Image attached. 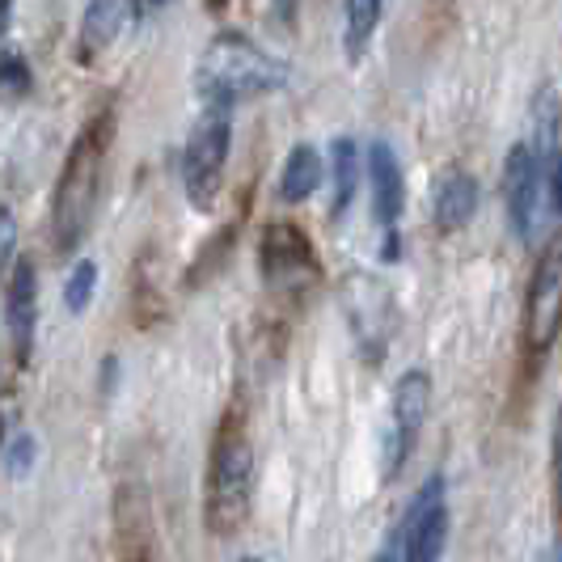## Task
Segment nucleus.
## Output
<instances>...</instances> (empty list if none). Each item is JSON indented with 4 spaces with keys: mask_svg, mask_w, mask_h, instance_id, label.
Here are the masks:
<instances>
[{
    "mask_svg": "<svg viewBox=\"0 0 562 562\" xmlns=\"http://www.w3.org/2000/svg\"><path fill=\"white\" fill-rule=\"evenodd\" d=\"M157 4H169V0H140V9H157Z\"/></svg>",
    "mask_w": 562,
    "mask_h": 562,
    "instance_id": "obj_23",
    "label": "nucleus"
},
{
    "mask_svg": "<svg viewBox=\"0 0 562 562\" xmlns=\"http://www.w3.org/2000/svg\"><path fill=\"white\" fill-rule=\"evenodd\" d=\"M271 9H276V18H280L283 26H292L296 13H301V0H271Z\"/></svg>",
    "mask_w": 562,
    "mask_h": 562,
    "instance_id": "obj_21",
    "label": "nucleus"
},
{
    "mask_svg": "<svg viewBox=\"0 0 562 562\" xmlns=\"http://www.w3.org/2000/svg\"><path fill=\"white\" fill-rule=\"evenodd\" d=\"M13 250H18V221H13V212L0 203V271L13 262Z\"/></svg>",
    "mask_w": 562,
    "mask_h": 562,
    "instance_id": "obj_18",
    "label": "nucleus"
},
{
    "mask_svg": "<svg viewBox=\"0 0 562 562\" xmlns=\"http://www.w3.org/2000/svg\"><path fill=\"white\" fill-rule=\"evenodd\" d=\"M262 276L271 283H296L313 276L310 237L292 225H271L262 233Z\"/></svg>",
    "mask_w": 562,
    "mask_h": 562,
    "instance_id": "obj_10",
    "label": "nucleus"
},
{
    "mask_svg": "<svg viewBox=\"0 0 562 562\" xmlns=\"http://www.w3.org/2000/svg\"><path fill=\"white\" fill-rule=\"evenodd\" d=\"M330 173H335V216H342L351 207V195H356V182H360V148L356 140H335L330 148Z\"/></svg>",
    "mask_w": 562,
    "mask_h": 562,
    "instance_id": "obj_16",
    "label": "nucleus"
},
{
    "mask_svg": "<svg viewBox=\"0 0 562 562\" xmlns=\"http://www.w3.org/2000/svg\"><path fill=\"white\" fill-rule=\"evenodd\" d=\"M102 157L106 140L98 136V127H89L81 140L72 144L64 173L56 187V207H52V225H56V246L64 254L77 250L85 233L93 225V207H98V187H102Z\"/></svg>",
    "mask_w": 562,
    "mask_h": 562,
    "instance_id": "obj_3",
    "label": "nucleus"
},
{
    "mask_svg": "<svg viewBox=\"0 0 562 562\" xmlns=\"http://www.w3.org/2000/svg\"><path fill=\"white\" fill-rule=\"evenodd\" d=\"M283 81H288V64L237 30L216 34L195 68V85L207 106H237L262 93H276Z\"/></svg>",
    "mask_w": 562,
    "mask_h": 562,
    "instance_id": "obj_1",
    "label": "nucleus"
},
{
    "mask_svg": "<svg viewBox=\"0 0 562 562\" xmlns=\"http://www.w3.org/2000/svg\"><path fill=\"white\" fill-rule=\"evenodd\" d=\"M30 465H34V440H30V436H18L13 449H9V474H13V479H26Z\"/></svg>",
    "mask_w": 562,
    "mask_h": 562,
    "instance_id": "obj_19",
    "label": "nucleus"
},
{
    "mask_svg": "<svg viewBox=\"0 0 562 562\" xmlns=\"http://www.w3.org/2000/svg\"><path fill=\"white\" fill-rule=\"evenodd\" d=\"M233 562H262V559H254V554H250V559H233Z\"/></svg>",
    "mask_w": 562,
    "mask_h": 562,
    "instance_id": "obj_24",
    "label": "nucleus"
},
{
    "mask_svg": "<svg viewBox=\"0 0 562 562\" xmlns=\"http://www.w3.org/2000/svg\"><path fill=\"white\" fill-rule=\"evenodd\" d=\"M250 482H254V452L241 427H233V415L225 423V436L216 440L212 457V491H207V525L212 533H237L246 512H250Z\"/></svg>",
    "mask_w": 562,
    "mask_h": 562,
    "instance_id": "obj_4",
    "label": "nucleus"
},
{
    "mask_svg": "<svg viewBox=\"0 0 562 562\" xmlns=\"http://www.w3.org/2000/svg\"><path fill=\"white\" fill-rule=\"evenodd\" d=\"M228 144H233V123H228V106H212L207 119H199L187 153H182V182H187V199L195 207H212L225 182Z\"/></svg>",
    "mask_w": 562,
    "mask_h": 562,
    "instance_id": "obj_5",
    "label": "nucleus"
},
{
    "mask_svg": "<svg viewBox=\"0 0 562 562\" xmlns=\"http://www.w3.org/2000/svg\"><path fill=\"white\" fill-rule=\"evenodd\" d=\"M123 13H127V0H89L81 18V47L89 56L111 47L119 26H123Z\"/></svg>",
    "mask_w": 562,
    "mask_h": 562,
    "instance_id": "obj_14",
    "label": "nucleus"
},
{
    "mask_svg": "<svg viewBox=\"0 0 562 562\" xmlns=\"http://www.w3.org/2000/svg\"><path fill=\"white\" fill-rule=\"evenodd\" d=\"M93 292H98V262H93V258H81V262L68 271V283H64V305H68V313L89 310Z\"/></svg>",
    "mask_w": 562,
    "mask_h": 562,
    "instance_id": "obj_17",
    "label": "nucleus"
},
{
    "mask_svg": "<svg viewBox=\"0 0 562 562\" xmlns=\"http://www.w3.org/2000/svg\"><path fill=\"white\" fill-rule=\"evenodd\" d=\"M4 26H9V0H0V34H4Z\"/></svg>",
    "mask_w": 562,
    "mask_h": 562,
    "instance_id": "obj_22",
    "label": "nucleus"
},
{
    "mask_svg": "<svg viewBox=\"0 0 562 562\" xmlns=\"http://www.w3.org/2000/svg\"><path fill=\"white\" fill-rule=\"evenodd\" d=\"M427 411H431V381H427V372H406L394 390V452H390V470L406 465L423 423H427Z\"/></svg>",
    "mask_w": 562,
    "mask_h": 562,
    "instance_id": "obj_8",
    "label": "nucleus"
},
{
    "mask_svg": "<svg viewBox=\"0 0 562 562\" xmlns=\"http://www.w3.org/2000/svg\"><path fill=\"white\" fill-rule=\"evenodd\" d=\"M381 9H385V0H347V26H342L347 59H360L368 52L372 34L381 26Z\"/></svg>",
    "mask_w": 562,
    "mask_h": 562,
    "instance_id": "obj_15",
    "label": "nucleus"
},
{
    "mask_svg": "<svg viewBox=\"0 0 562 562\" xmlns=\"http://www.w3.org/2000/svg\"><path fill=\"white\" fill-rule=\"evenodd\" d=\"M368 187H372V212L381 225H394L406 207V182L397 166L394 148L385 140L368 144Z\"/></svg>",
    "mask_w": 562,
    "mask_h": 562,
    "instance_id": "obj_11",
    "label": "nucleus"
},
{
    "mask_svg": "<svg viewBox=\"0 0 562 562\" xmlns=\"http://www.w3.org/2000/svg\"><path fill=\"white\" fill-rule=\"evenodd\" d=\"M449 541V507H445V479L431 474L423 491L411 499L402 525L394 533V559L397 562H440Z\"/></svg>",
    "mask_w": 562,
    "mask_h": 562,
    "instance_id": "obj_6",
    "label": "nucleus"
},
{
    "mask_svg": "<svg viewBox=\"0 0 562 562\" xmlns=\"http://www.w3.org/2000/svg\"><path fill=\"white\" fill-rule=\"evenodd\" d=\"M317 187H322V157L313 144H296L280 169V199L283 203H305Z\"/></svg>",
    "mask_w": 562,
    "mask_h": 562,
    "instance_id": "obj_13",
    "label": "nucleus"
},
{
    "mask_svg": "<svg viewBox=\"0 0 562 562\" xmlns=\"http://www.w3.org/2000/svg\"><path fill=\"white\" fill-rule=\"evenodd\" d=\"M504 203L516 237H533L541 225V203L559 216V144H512L504 161Z\"/></svg>",
    "mask_w": 562,
    "mask_h": 562,
    "instance_id": "obj_2",
    "label": "nucleus"
},
{
    "mask_svg": "<svg viewBox=\"0 0 562 562\" xmlns=\"http://www.w3.org/2000/svg\"><path fill=\"white\" fill-rule=\"evenodd\" d=\"M559 310H562V254L559 241H550L541 262H537L533 288H529V347L546 351L559 335Z\"/></svg>",
    "mask_w": 562,
    "mask_h": 562,
    "instance_id": "obj_7",
    "label": "nucleus"
},
{
    "mask_svg": "<svg viewBox=\"0 0 562 562\" xmlns=\"http://www.w3.org/2000/svg\"><path fill=\"white\" fill-rule=\"evenodd\" d=\"M4 317H9V338L18 360H30L34 351V326H38V271L34 262L22 258L9 276V292H4Z\"/></svg>",
    "mask_w": 562,
    "mask_h": 562,
    "instance_id": "obj_9",
    "label": "nucleus"
},
{
    "mask_svg": "<svg viewBox=\"0 0 562 562\" xmlns=\"http://www.w3.org/2000/svg\"><path fill=\"white\" fill-rule=\"evenodd\" d=\"M431 212H436V225L445 228V233H457V228L470 225L474 212H479V182H474V173H465V169L440 173V182L431 191Z\"/></svg>",
    "mask_w": 562,
    "mask_h": 562,
    "instance_id": "obj_12",
    "label": "nucleus"
},
{
    "mask_svg": "<svg viewBox=\"0 0 562 562\" xmlns=\"http://www.w3.org/2000/svg\"><path fill=\"white\" fill-rule=\"evenodd\" d=\"M0 85L4 89H26L30 77H26V68H22V59H0Z\"/></svg>",
    "mask_w": 562,
    "mask_h": 562,
    "instance_id": "obj_20",
    "label": "nucleus"
}]
</instances>
